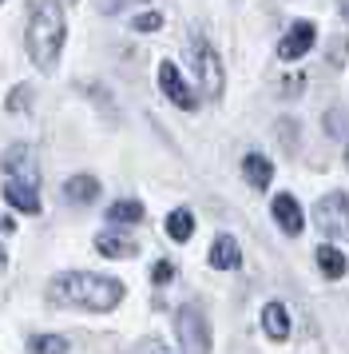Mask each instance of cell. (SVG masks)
I'll use <instances>...</instances> for the list:
<instances>
[{
  "mask_svg": "<svg viewBox=\"0 0 349 354\" xmlns=\"http://www.w3.org/2000/svg\"><path fill=\"white\" fill-rule=\"evenodd\" d=\"M48 299L63 306H79V310H115L123 303V283L92 271H68L52 279Z\"/></svg>",
  "mask_w": 349,
  "mask_h": 354,
  "instance_id": "cell-1",
  "label": "cell"
},
{
  "mask_svg": "<svg viewBox=\"0 0 349 354\" xmlns=\"http://www.w3.org/2000/svg\"><path fill=\"white\" fill-rule=\"evenodd\" d=\"M60 48H63V12L56 0H40L28 20V56L36 60L40 72H52Z\"/></svg>",
  "mask_w": 349,
  "mask_h": 354,
  "instance_id": "cell-2",
  "label": "cell"
},
{
  "mask_svg": "<svg viewBox=\"0 0 349 354\" xmlns=\"http://www.w3.org/2000/svg\"><path fill=\"white\" fill-rule=\"evenodd\" d=\"M314 219L326 231V239H349V195L346 192L321 195L314 207Z\"/></svg>",
  "mask_w": 349,
  "mask_h": 354,
  "instance_id": "cell-3",
  "label": "cell"
},
{
  "mask_svg": "<svg viewBox=\"0 0 349 354\" xmlns=\"http://www.w3.org/2000/svg\"><path fill=\"white\" fill-rule=\"evenodd\" d=\"M179 342H183L187 354H210V322L199 306L179 310Z\"/></svg>",
  "mask_w": 349,
  "mask_h": 354,
  "instance_id": "cell-4",
  "label": "cell"
},
{
  "mask_svg": "<svg viewBox=\"0 0 349 354\" xmlns=\"http://www.w3.org/2000/svg\"><path fill=\"white\" fill-rule=\"evenodd\" d=\"M190 52H195V72H199V84H203V92L210 100L222 96V88H226V76H222V60L215 56V48L210 44H203V40H195L190 44Z\"/></svg>",
  "mask_w": 349,
  "mask_h": 354,
  "instance_id": "cell-5",
  "label": "cell"
},
{
  "mask_svg": "<svg viewBox=\"0 0 349 354\" xmlns=\"http://www.w3.org/2000/svg\"><path fill=\"white\" fill-rule=\"evenodd\" d=\"M4 176L12 179V183H28L36 187L40 183V167H36V156H32V147L16 144L4 151Z\"/></svg>",
  "mask_w": 349,
  "mask_h": 354,
  "instance_id": "cell-6",
  "label": "cell"
},
{
  "mask_svg": "<svg viewBox=\"0 0 349 354\" xmlns=\"http://www.w3.org/2000/svg\"><path fill=\"white\" fill-rule=\"evenodd\" d=\"M159 88H163V96L171 100L174 108H183V112H190V108L199 104V100L190 96V88L183 84V76H179V68H174L171 60H163V64H159Z\"/></svg>",
  "mask_w": 349,
  "mask_h": 354,
  "instance_id": "cell-7",
  "label": "cell"
},
{
  "mask_svg": "<svg viewBox=\"0 0 349 354\" xmlns=\"http://www.w3.org/2000/svg\"><path fill=\"white\" fill-rule=\"evenodd\" d=\"M314 40H317L314 24H310V20H298V24H294V28L282 36V44H278V56H282V60H301L306 52L314 48Z\"/></svg>",
  "mask_w": 349,
  "mask_h": 354,
  "instance_id": "cell-8",
  "label": "cell"
},
{
  "mask_svg": "<svg viewBox=\"0 0 349 354\" xmlns=\"http://www.w3.org/2000/svg\"><path fill=\"white\" fill-rule=\"evenodd\" d=\"M270 211H274V219H278V227H282L286 235H301V227H306V215H301L298 199L294 195H274V203H270Z\"/></svg>",
  "mask_w": 349,
  "mask_h": 354,
  "instance_id": "cell-9",
  "label": "cell"
},
{
  "mask_svg": "<svg viewBox=\"0 0 349 354\" xmlns=\"http://www.w3.org/2000/svg\"><path fill=\"white\" fill-rule=\"evenodd\" d=\"M242 176H246V183H250V187L266 192V187H270V179H274V163H270L266 156L250 151V156L242 160Z\"/></svg>",
  "mask_w": 349,
  "mask_h": 354,
  "instance_id": "cell-10",
  "label": "cell"
},
{
  "mask_svg": "<svg viewBox=\"0 0 349 354\" xmlns=\"http://www.w3.org/2000/svg\"><path fill=\"white\" fill-rule=\"evenodd\" d=\"M4 199L12 203L16 211H24V215H40V195H36V187H28V183H4Z\"/></svg>",
  "mask_w": 349,
  "mask_h": 354,
  "instance_id": "cell-11",
  "label": "cell"
},
{
  "mask_svg": "<svg viewBox=\"0 0 349 354\" xmlns=\"http://www.w3.org/2000/svg\"><path fill=\"white\" fill-rule=\"evenodd\" d=\"M95 251L99 255H108V259H131L139 247L127 239V235H115V231H99L95 235Z\"/></svg>",
  "mask_w": 349,
  "mask_h": 354,
  "instance_id": "cell-12",
  "label": "cell"
},
{
  "mask_svg": "<svg viewBox=\"0 0 349 354\" xmlns=\"http://www.w3.org/2000/svg\"><path fill=\"white\" fill-rule=\"evenodd\" d=\"M262 330H266L274 342L290 338V315H286L282 303H266V306H262Z\"/></svg>",
  "mask_w": 349,
  "mask_h": 354,
  "instance_id": "cell-13",
  "label": "cell"
},
{
  "mask_svg": "<svg viewBox=\"0 0 349 354\" xmlns=\"http://www.w3.org/2000/svg\"><path fill=\"white\" fill-rule=\"evenodd\" d=\"M238 263H242V255H238V243L230 239V235H219V239H215V247H210V267H215V271H235Z\"/></svg>",
  "mask_w": 349,
  "mask_h": 354,
  "instance_id": "cell-14",
  "label": "cell"
},
{
  "mask_svg": "<svg viewBox=\"0 0 349 354\" xmlns=\"http://www.w3.org/2000/svg\"><path fill=\"white\" fill-rule=\"evenodd\" d=\"M63 199H72V203H95V199H99V179L95 176H72L63 183Z\"/></svg>",
  "mask_w": 349,
  "mask_h": 354,
  "instance_id": "cell-15",
  "label": "cell"
},
{
  "mask_svg": "<svg viewBox=\"0 0 349 354\" xmlns=\"http://www.w3.org/2000/svg\"><path fill=\"white\" fill-rule=\"evenodd\" d=\"M317 267H321L326 279H346V271H349L346 255H341L333 243H321V247H317Z\"/></svg>",
  "mask_w": 349,
  "mask_h": 354,
  "instance_id": "cell-16",
  "label": "cell"
},
{
  "mask_svg": "<svg viewBox=\"0 0 349 354\" xmlns=\"http://www.w3.org/2000/svg\"><path fill=\"white\" fill-rule=\"evenodd\" d=\"M167 235H171L174 243H187L190 235H195V215H190L187 207H179L167 215Z\"/></svg>",
  "mask_w": 349,
  "mask_h": 354,
  "instance_id": "cell-17",
  "label": "cell"
},
{
  "mask_svg": "<svg viewBox=\"0 0 349 354\" xmlns=\"http://www.w3.org/2000/svg\"><path fill=\"white\" fill-rule=\"evenodd\" d=\"M108 219L111 223H139L143 219V203L139 199H119V203H111L108 207Z\"/></svg>",
  "mask_w": 349,
  "mask_h": 354,
  "instance_id": "cell-18",
  "label": "cell"
},
{
  "mask_svg": "<svg viewBox=\"0 0 349 354\" xmlns=\"http://www.w3.org/2000/svg\"><path fill=\"white\" fill-rule=\"evenodd\" d=\"M32 354H68V338H60V335H36V338H32Z\"/></svg>",
  "mask_w": 349,
  "mask_h": 354,
  "instance_id": "cell-19",
  "label": "cell"
},
{
  "mask_svg": "<svg viewBox=\"0 0 349 354\" xmlns=\"http://www.w3.org/2000/svg\"><path fill=\"white\" fill-rule=\"evenodd\" d=\"M131 28H135V32H159V28H163V17H159V12H143V17L131 20Z\"/></svg>",
  "mask_w": 349,
  "mask_h": 354,
  "instance_id": "cell-20",
  "label": "cell"
},
{
  "mask_svg": "<svg viewBox=\"0 0 349 354\" xmlns=\"http://www.w3.org/2000/svg\"><path fill=\"white\" fill-rule=\"evenodd\" d=\"M127 4H147V0H99V12L103 17H115V12H123Z\"/></svg>",
  "mask_w": 349,
  "mask_h": 354,
  "instance_id": "cell-21",
  "label": "cell"
},
{
  "mask_svg": "<svg viewBox=\"0 0 349 354\" xmlns=\"http://www.w3.org/2000/svg\"><path fill=\"white\" fill-rule=\"evenodd\" d=\"M28 104H32V92L28 88H16L12 96H8V112H24Z\"/></svg>",
  "mask_w": 349,
  "mask_h": 354,
  "instance_id": "cell-22",
  "label": "cell"
},
{
  "mask_svg": "<svg viewBox=\"0 0 349 354\" xmlns=\"http://www.w3.org/2000/svg\"><path fill=\"white\" fill-rule=\"evenodd\" d=\"M151 279H155V283H171V279H174V267L167 263V259H159L155 267H151Z\"/></svg>",
  "mask_w": 349,
  "mask_h": 354,
  "instance_id": "cell-23",
  "label": "cell"
},
{
  "mask_svg": "<svg viewBox=\"0 0 349 354\" xmlns=\"http://www.w3.org/2000/svg\"><path fill=\"white\" fill-rule=\"evenodd\" d=\"M346 17H349V0H346Z\"/></svg>",
  "mask_w": 349,
  "mask_h": 354,
  "instance_id": "cell-24",
  "label": "cell"
},
{
  "mask_svg": "<svg viewBox=\"0 0 349 354\" xmlns=\"http://www.w3.org/2000/svg\"><path fill=\"white\" fill-rule=\"evenodd\" d=\"M346 163H349V147H346Z\"/></svg>",
  "mask_w": 349,
  "mask_h": 354,
  "instance_id": "cell-25",
  "label": "cell"
},
{
  "mask_svg": "<svg viewBox=\"0 0 349 354\" xmlns=\"http://www.w3.org/2000/svg\"><path fill=\"white\" fill-rule=\"evenodd\" d=\"M63 4H76V0H63Z\"/></svg>",
  "mask_w": 349,
  "mask_h": 354,
  "instance_id": "cell-26",
  "label": "cell"
},
{
  "mask_svg": "<svg viewBox=\"0 0 349 354\" xmlns=\"http://www.w3.org/2000/svg\"><path fill=\"white\" fill-rule=\"evenodd\" d=\"M0 263H4V251H0Z\"/></svg>",
  "mask_w": 349,
  "mask_h": 354,
  "instance_id": "cell-27",
  "label": "cell"
},
{
  "mask_svg": "<svg viewBox=\"0 0 349 354\" xmlns=\"http://www.w3.org/2000/svg\"><path fill=\"white\" fill-rule=\"evenodd\" d=\"M0 4H4V0H0Z\"/></svg>",
  "mask_w": 349,
  "mask_h": 354,
  "instance_id": "cell-28",
  "label": "cell"
}]
</instances>
